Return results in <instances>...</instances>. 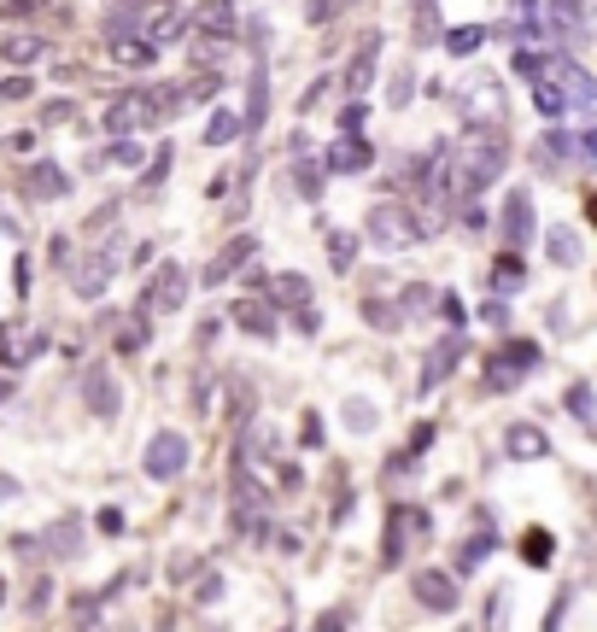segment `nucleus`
<instances>
[{
  "label": "nucleus",
  "mask_w": 597,
  "mask_h": 632,
  "mask_svg": "<svg viewBox=\"0 0 597 632\" xmlns=\"http://www.w3.org/2000/svg\"><path fill=\"white\" fill-rule=\"evenodd\" d=\"M457 117L463 124H509L504 76H469V83H457Z\"/></svg>",
  "instance_id": "obj_1"
},
{
  "label": "nucleus",
  "mask_w": 597,
  "mask_h": 632,
  "mask_svg": "<svg viewBox=\"0 0 597 632\" xmlns=\"http://www.w3.org/2000/svg\"><path fill=\"white\" fill-rule=\"evenodd\" d=\"M363 235L375 240L381 252H404L410 240H416V222H410V206H393V199H387V206H375L363 217Z\"/></svg>",
  "instance_id": "obj_2"
},
{
  "label": "nucleus",
  "mask_w": 597,
  "mask_h": 632,
  "mask_svg": "<svg viewBox=\"0 0 597 632\" xmlns=\"http://www.w3.org/2000/svg\"><path fill=\"white\" fill-rule=\"evenodd\" d=\"M533 363H539V345L533 340H509V345H498V352H492V363H486V386H516Z\"/></svg>",
  "instance_id": "obj_3"
},
{
  "label": "nucleus",
  "mask_w": 597,
  "mask_h": 632,
  "mask_svg": "<svg viewBox=\"0 0 597 632\" xmlns=\"http://www.w3.org/2000/svg\"><path fill=\"white\" fill-rule=\"evenodd\" d=\"M410 533H428V516H422V509H410V504H393V509H387V545H381V562L387 568L404 562Z\"/></svg>",
  "instance_id": "obj_4"
},
{
  "label": "nucleus",
  "mask_w": 597,
  "mask_h": 632,
  "mask_svg": "<svg viewBox=\"0 0 597 632\" xmlns=\"http://www.w3.org/2000/svg\"><path fill=\"white\" fill-rule=\"evenodd\" d=\"M182 299H188V270H182V263H164V270L153 276V288L141 293V311H147V317L182 311Z\"/></svg>",
  "instance_id": "obj_5"
},
{
  "label": "nucleus",
  "mask_w": 597,
  "mask_h": 632,
  "mask_svg": "<svg viewBox=\"0 0 597 632\" xmlns=\"http://www.w3.org/2000/svg\"><path fill=\"white\" fill-rule=\"evenodd\" d=\"M82 404H89V416H100V422L117 416L123 393H117V381H112L106 363H89V370H82Z\"/></svg>",
  "instance_id": "obj_6"
},
{
  "label": "nucleus",
  "mask_w": 597,
  "mask_h": 632,
  "mask_svg": "<svg viewBox=\"0 0 597 632\" xmlns=\"http://www.w3.org/2000/svg\"><path fill=\"white\" fill-rule=\"evenodd\" d=\"M182 468H188V439H182L176 427L153 434V445H147V475H153V480H176Z\"/></svg>",
  "instance_id": "obj_7"
},
{
  "label": "nucleus",
  "mask_w": 597,
  "mask_h": 632,
  "mask_svg": "<svg viewBox=\"0 0 597 632\" xmlns=\"http://www.w3.org/2000/svg\"><path fill=\"white\" fill-rule=\"evenodd\" d=\"M410 591H416V603L434 609V615H451V609H457V574H440V568L410 574Z\"/></svg>",
  "instance_id": "obj_8"
},
{
  "label": "nucleus",
  "mask_w": 597,
  "mask_h": 632,
  "mask_svg": "<svg viewBox=\"0 0 597 632\" xmlns=\"http://www.w3.org/2000/svg\"><path fill=\"white\" fill-rule=\"evenodd\" d=\"M41 352H48V334L24 329V322H7V329H0V363H7V370H24Z\"/></svg>",
  "instance_id": "obj_9"
},
{
  "label": "nucleus",
  "mask_w": 597,
  "mask_h": 632,
  "mask_svg": "<svg viewBox=\"0 0 597 632\" xmlns=\"http://www.w3.org/2000/svg\"><path fill=\"white\" fill-rule=\"evenodd\" d=\"M369 165H375V147H369L363 135H340L334 147L322 153V170H334V176H363Z\"/></svg>",
  "instance_id": "obj_10"
},
{
  "label": "nucleus",
  "mask_w": 597,
  "mask_h": 632,
  "mask_svg": "<svg viewBox=\"0 0 597 632\" xmlns=\"http://www.w3.org/2000/svg\"><path fill=\"white\" fill-rule=\"evenodd\" d=\"M504 247H527L533 240V199H527V188H509L504 194Z\"/></svg>",
  "instance_id": "obj_11"
},
{
  "label": "nucleus",
  "mask_w": 597,
  "mask_h": 632,
  "mask_svg": "<svg viewBox=\"0 0 597 632\" xmlns=\"http://www.w3.org/2000/svg\"><path fill=\"white\" fill-rule=\"evenodd\" d=\"M24 194L30 199H65L71 194V176L53 165V158H35V165L24 170Z\"/></svg>",
  "instance_id": "obj_12"
},
{
  "label": "nucleus",
  "mask_w": 597,
  "mask_h": 632,
  "mask_svg": "<svg viewBox=\"0 0 597 632\" xmlns=\"http://www.w3.org/2000/svg\"><path fill=\"white\" fill-rule=\"evenodd\" d=\"M35 550H41V557H53V562H65V557H76V550H82V521H76V516H65V521H53L48 533H35Z\"/></svg>",
  "instance_id": "obj_13"
},
{
  "label": "nucleus",
  "mask_w": 597,
  "mask_h": 632,
  "mask_svg": "<svg viewBox=\"0 0 597 632\" xmlns=\"http://www.w3.org/2000/svg\"><path fill=\"white\" fill-rule=\"evenodd\" d=\"M457 363H463V334H445L434 352H428V363H422V393H434V386L457 370Z\"/></svg>",
  "instance_id": "obj_14"
},
{
  "label": "nucleus",
  "mask_w": 597,
  "mask_h": 632,
  "mask_svg": "<svg viewBox=\"0 0 597 632\" xmlns=\"http://www.w3.org/2000/svg\"><path fill=\"white\" fill-rule=\"evenodd\" d=\"M504 452L516 457V463H539V457L550 452V439H545L533 422H509V427H504Z\"/></svg>",
  "instance_id": "obj_15"
},
{
  "label": "nucleus",
  "mask_w": 597,
  "mask_h": 632,
  "mask_svg": "<svg viewBox=\"0 0 597 632\" xmlns=\"http://www.w3.org/2000/svg\"><path fill=\"white\" fill-rule=\"evenodd\" d=\"M253 252H258V235H235L229 247L217 252V263H212V270H205V288H223V281H229V276L240 270V263L253 258Z\"/></svg>",
  "instance_id": "obj_16"
},
{
  "label": "nucleus",
  "mask_w": 597,
  "mask_h": 632,
  "mask_svg": "<svg viewBox=\"0 0 597 632\" xmlns=\"http://www.w3.org/2000/svg\"><path fill=\"white\" fill-rule=\"evenodd\" d=\"M112 276H117V270L106 263V252H100V258H82L76 270H71V288H76L82 299H100V293L112 288Z\"/></svg>",
  "instance_id": "obj_17"
},
{
  "label": "nucleus",
  "mask_w": 597,
  "mask_h": 632,
  "mask_svg": "<svg viewBox=\"0 0 597 632\" xmlns=\"http://www.w3.org/2000/svg\"><path fill=\"white\" fill-rule=\"evenodd\" d=\"M229 317H235V329H246L253 340H276V304L264 311L258 299H240V304H229Z\"/></svg>",
  "instance_id": "obj_18"
},
{
  "label": "nucleus",
  "mask_w": 597,
  "mask_h": 632,
  "mask_svg": "<svg viewBox=\"0 0 597 632\" xmlns=\"http://www.w3.org/2000/svg\"><path fill=\"white\" fill-rule=\"evenodd\" d=\"M375 59H381V30H369L363 48L352 53V71H346V89H352V94H363L369 83H375Z\"/></svg>",
  "instance_id": "obj_19"
},
{
  "label": "nucleus",
  "mask_w": 597,
  "mask_h": 632,
  "mask_svg": "<svg viewBox=\"0 0 597 632\" xmlns=\"http://www.w3.org/2000/svg\"><path fill=\"white\" fill-rule=\"evenodd\" d=\"M533 106H539L545 117H550V124H563V117H568V94H563V83H557V76H533Z\"/></svg>",
  "instance_id": "obj_20"
},
{
  "label": "nucleus",
  "mask_w": 597,
  "mask_h": 632,
  "mask_svg": "<svg viewBox=\"0 0 597 632\" xmlns=\"http://www.w3.org/2000/svg\"><path fill=\"white\" fill-rule=\"evenodd\" d=\"M545 252H550V263L574 270V263H586V240L574 235V229H550V235H545Z\"/></svg>",
  "instance_id": "obj_21"
},
{
  "label": "nucleus",
  "mask_w": 597,
  "mask_h": 632,
  "mask_svg": "<svg viewBox=\"0 0 597 632\" xmlns=\"http://www.w3.org/2000/svg\"><path fill=\"white\" fill-rule=\"evenodd\" d=\"M264 293H270V304H287V311H294V304L311 299V281L287 270V276H270V281H264Z\"/></svg>",
  "instance_id": "obj_22"
},
{
  "label": "nucleus",
  "mask_w": 597,
  "mask_h": 632,
  "mask_svg": "<svg viewBox=\"0 0 597 632\" xmlns=\"http://www.w3.org/2000/svg\"><path fill=\"white\" fill-rule=\"evenodd\" d=\"M194 30H212V35H235V7H229V0H199V12H194Z\"/></svg>",
  "instance_id": "obj_23"
},
{
  "label": "nucleus",
  "mask_w": 597,
  "mask_h": 632,
  "mask_svg": "<svg viewBox=\"0 0 597 632\" xmlns=\"http://www.w3.org/2000/svg\"><path fill=\"white\" fill-rule=\"evenodd\" d=\"M229 48H235V35H212V30H199L188 53H194V65H199V71H212V65H223V59H229Z\"/></svg>",
  "instance_id": "obj_24"
},
{
  "label": "nucleus",
  "mask_w": 597,
  "mask_h": 632,
  "mask_svg": "<svg viewBox=\"0 0 597 632\" xmlns=\"http://www.w3.org/2000/svg\"><path fill=\"white\" fill-rule=\"evenodd\" d=\"M240 135H246V124H240L229 106H217V112H212V124H205V147H235Z\"/></svg>",
  "instance_id": "obj_25"
},
{
  "label": "nucleus",
  "mask_w": 597,
  "mask_h": 632,
  "mask_svg": "<svg viewBox=\"0 0 597 632\" xmlns=\"http://www.w3.org/2000/svg\"><path fill=\"white\" fill-rule=\"evenodd\" d=\"M522 281H527V270H522V258H516V247H509L498 263H492V293H498V299H509V293H516L522 288Z\"/></svg>",
  "instance_id": "obj_26"
},
{
  "label": "nucleus",
  "mask_w": 597,
  "mask_h": 632,
  "mask_svg": "<svg viewBox=\"0 0 597 632\" xmlns=\"http://www.w3.org/2000/svg\"><path fill=\"white\" fill-rule=\"evenodd\" d=\"M112 53L123 59V65H135V71H147L158 59V48L147 42V35H112Z\"/></svg>",
  "instance_id": "obj_27"
},
{
  "label": "nucleus",
  "mask_w": 597,
  "mask_h": 632,
  "mask_svg": "<svg viewBox=\"0 0 597 632\" xmlns=\"http://www.w3.org/2000/svg\"><path fill=\"white\" fill-rule=\"evenodd\" d=\"M48 53V42H41V35H7V42H0V59H7V65H35V59Z\"/></svg>",
  "instance_id": "obj_28"
},
{
  "label": "nucleus",
  "mask_w": 597,
  "mask_h": 632,
  "mask_svg": "<svg viewBox=\"0 0 597 632\" xmlns=\"http://www.w3.org/2000/svg\"><path fill=\"white\" fill-rule=\"evenodd\" d=\"M358 311H363L369 329H381V334H399L404 329V311H399V304H387V299H363Z\"/></svg>",
  "instance_id": "obj_29"
},
{
  "label": "nucleus",
  "mask_w": 597,
  "mask_h": 632,
  "mask_svg": "<svg viewBox=\"0 0 597 632\" xmlns=\"http://www.w3.org/2000/svg\"><path fill=\"white\" fill-rule=\"evenodd\" d=\"M147 311H141V304H135V317L130 322H123V329H117V358H135V352H147Z\"/></svg>",
  "instance_id": "obj_30"
},
{
  "label": "nucleus",
  "mask_w": 597,
  "mask_h": 632,
  "mask_svg": "<svg viewBox=\"0 0 597 632\" xmlns=\"http://www.w3.org/2000/svg\"><path fill=\"white\" fill-rule=\"evenodd\" d=\"M141 30V7L135 0H112L106 7V35H135Z\"/></svg>",
  "instance_id": "obj_31"
},
{
  "label": "nucleus",
  "mask_w": 597,
  "mask_h": 632,
  "mask_svg": "<svg viewBox=\"0 0 597 632\" xmlns=\"http://www.w3.org/2000/svg\"><path fill=\"white\" fill-rule=\"evenodd\" d=\"M522 557L533 568H550V557H557V539L545 533V527H527V539H522Z\"/></svg>",
  "instance_id": "obj_32"
},
{
  "label": "nucleus",
  "mask_w": 597,
  "mask_h": 632,
  "mask_svg": "<svg viewBox=\"0 0 597 632\" xmlns=\"http://www.w3.org/2000/svg\"><path fill=\"white\" fill-rule=\"evenodd\" d=\"M492 545H498L492 533H475V539H463V550H457V574H475V568L492 557Z\"/></svg>",
  "instance_id": "obj_33"
},
{
  "label": "nucleus",
  "mask_w": 597,
  "mask_h": 632,
  "mask_svg": "<svg viewBox=\"0 0 597 632\" xmlns=\"http://www.w3.org/2000/svg\"><path fill=\"white\" fill-rule=\"evenodd\" d=\"M352 258H358V235L328 229V263H334V270H352Z\"/></svg>",
  "instance_id": "obj_34"
},
{
  "label": "nucleus",
  "mask_w": 597,
  "mask_h": 632,
  "mask_svg": "<svg viewBox=\"0 0 597 632\" xmlns=\"http://www.w3.org/2000/svg\"><path fill=\"white\" fill-rule=\"evenodd\" d=\"M410 35H416V48L440 42V7H434V0H416V30H410Z\"/></svg>",
  "instance_id": "obj_35"
},
{
  "label": "nucleus",
  "mask_w": 597,
  "mask_h": 632,
  "mask_svg": "<svg viewBox=\"0 0 597 632\" xmlns=\"http://www.w3.org/2000/svg\"><path fill=\"white\" fill-rule=\"evenodd\" d=\"M100 165H112V170H141L147 158H141V147H135L130 135H117V147H112L106 158H100Z\"/></svg>",
  "instance_id": "obj_36"
},
{
  "label": "nucleus",
  "mask_w": 597,
  "mask_h": 632,
  "mask_svg": "<svg viewBox=\"0 0 597 632\" xmlns=\"http://www.w3.org/2000/svg\"><path fill=\"white\" fill-rule=\"evenodd\" d=\"M481 42H486V30H481V24H457V30L445 35V48L457 53V59H469V53H475Z\"/></svg>",
  "instance_id": "obj_37"
},
{
  "label": "nucleus",
  "mask_w": 597,
  "mask_h": 632,
  "mask_svg": "<svg viewBox=\"0 0 597 632\" xmlns=\"http://www.w3.org/2000/svg\"><path fill=\"white\" fill-rule=\"evenodd\" d=\"M568 416L580 422V427L597 422V416H591V386H586V381H574V386H568Z\"/></svg>",
  "instance_id": "obj_38"
},
{
  "label": "nucleus",
  "mask_w": 597,
  "mask_h": 632,
  "mask_svg": "<svg viewBox=\"0 0 597 632\" xmlns=\"http://www.w3.org/2000/svg\"><path fill=\"white\" fill-rule=\"evenodd\" d=\"M294 182H299V194H305V199H322V170H317V158H299Z\"/></svg>",
  "instance_id": "obj_39"
},
{
  "label": "nucleus",
  "mask_w": 597,
  "mask_h": 632,
  "mask_svg": "<svg viewBox=\"0 0 597 632\" xmlns=\"http://www.w3.org/2000/svg\"><path fill=\"white\" fill-rule=\"evenodd\" d=\"M550 53H557V48H550ZM550 53H516V76H527V83H533V76H545L550 71Z\"/></svg>",
  "instance_id": "obj_40"
},
{
  "label": "nucleus",
  "mask_w": 597,
  "mask_h": 632,
  "mask_svg": "<svg viewBox=\"0 0 597 632\" xmlns=\"http://www.w3.org/2000/svg\"><path fill=\"white\" fill-rule=\"evenodd\" d=\"M171 165H176V147L164 141V147L153 153V165H147V176H141V182H147V188H158V182H164V170H171Z\"/></svg>",
  "instance_id": "obj_41"
},
{
  "label": "nucleus",
  "mask_w": 597,
  "mask_h": 632,
  "mask_svg": "<svg viewBox=\"0 0 597 632\" xmlns=\"http://www.w3.org/2000/svg\"><path fill=\"white\" fill-rule=\"evenodd\" d=\"M363 124H369V100H352L340 112V135H363Z\"/></svg>",
  "instance_id": "obj_42"
},
{
  "label": "nucleus",
  "mask_w": 597,
  "mask_h": 632,
  "mask_svg": "<svg viewBox=\"0 0 597 632\" xmlns=\"http://www.w3.org/2000/svg\"><path fill=\"white\" fill-rule=\"evenodd\" d=\"M375 422H381V416H375V404H346V427H352V434H369Z\"/></svg>",
  "instance_id": "obj_43"
},
{
  "label": "nucleus",
  "mask_w": 597,
  "mask_h": 632,
  "mask_svg": "<svg viewBox=\"0 0 597 632\" xmlns=\"http://www.w3.org/2000/svg\"><path fill=\"white\" fill-rule=\"evenodd\" d=\"M299 445H305V452H322V416H317V411H305V422H299Z\"/></svg>",
  "instance_id": "obj_44"
},
{
  "label": "nucleus",
  "mask_w": 597,
  "mask_h": 632,
  "mask_svg": "<svg viewBox=\"0 0 597 632\" xmlns=\"http://www.w3.org/2000/svg\"><path fill=\"white\" fill-rule=\"evenodd\" d=\"M30 94H35L30 76H7V83H0V106H12V100H30Z\"/></svg>",
  "instance_id": "obj_45"
},
{
  "label": "nucleus",
  "mask_w": 597,
  "mask_h": 632,
  "mask_svg": "<svg viewBox=\"0 0 597 632\" xmlns=\"http://www.w3.org/2000/svg\"><path fill=\"white\" fill-rule=\"evenodd\" d=\"M410 94H416V71L404 65V71L393 76V94H387V100H393V106H410Z\"/></svg>",
  "instance_id": "obj_46"
},
{
  "label": "nucleus",
  "mask_w": 597,
  "mask_h": 632,
  "mask_svg": "<svg viewBox=\"0 0 597 632\" xmlns=\"http://www.w3.org/2000/svg\"><path fill=\"white\" fill-rule=\"evenodd\" d=\"M440 317L451 322V329H463V317H469V304L457 293H440Z\"/></svg>",
  "instance_id": "obj_47"
},
{
  "label": "nucleus",
  "mask_w": 597,
  "mask_h": 632,
  "mask_svg": "<svg viewBox=\"0 0 597 632\" xmlns=\"http://www.w3.org/2000/svg\"><path fill=\"white\" fill-rule=\"evenodd\" d=\"M94 527H100L106 539H117V533H123V509H117V504H106V509L94 516Z\"/></svg>",
  "instance_id": "obj_48"
},
{
  "label": "nucleus",
  "mask_w": 597,
  "mask_h": 632,
  "mask_svg": "<svg viewBox=\"0 0 597 632\" xmlns=\"http://www.w3.org/2000/svg\"><path fill=\"white\" fill-rule=\"evenodd\" d=\"M199 574V557H188V550H176V557H171V580L182 586V580H194Z\"/></svg>",
  "instance_id": "obj_49"
},
{
  "label": "nucleus",
  "mask_w": 597,
  "mask_h": 632,
  "mask_svg": "<svg viewBox=\"0 0 597 632\" xmlns=\"http://www.w3.org/2000/svg\"><path fill=\"white\" fill-rule=\"evenodd\" d=\"M428 304H434V293H428V288H404V299H399V311H410V317H422Z\"/></svg>",
  "instance_id": "obj_50"
},
{
  "label": "nucleus",
  "mask_w": 597,
  "mask_h": 632,
  "mask_svg": "<svg viewBox=\"0 0 597 632\" xmlns=\"http://www.w3.org/2000/svg\"><path fill=\"white\" fill-rule=\"evenodd\" d=\"M223 591H229V580H223V574H205V580L194 586V598H199V603H217Z\"/></svg>",
  "instance_id": "obj_51"
},
{
  "label": "nucleus",
  "mask_w": 597,
  "mask_h": 632,
  "mask_svg": "<svg viewBox=\"0 0 597 632\" xmlns=\"http://www.w3.org/2000/svg\"><path fill=\"white\" fill-rule=\"evenodd\" d=\"M71 117H76L71 100H48V106H41V124H71Z\"/></svg>",
  "instance_id": "obj_52"
},
{
  "label": "nucleus",
  "mask_w": 597,
  "mask_h": 632,
  "mask_svg": "<svg viewBox=\"0 0 597 632\" xmlns=\"http://www.w3.org/2000/svg\"><path fill=\"white\" fill-rule=\"evenodd\" d=\"M481 317H486V322H492V329H509V304H504V299H498V293H492V299H486V304H481Z\"/></svg>",
  "instance_id": "obj_53"
},
{
  "label": "nucleus",
  "mask_w": 597,
  "mask_h": 632,
  "mask_svg": "<svg viewBox=\"0 0 597 632\" xmlns=\"http://www.w3.org/2000/svg\"><path fill=\"white\" fill-rule=\"evenodd\" d=\"M428 445H434V422H416V434H410V445H404V452H410V457H422Z\"/></svg>",
  "instance_id": "obj_54"
},
{
  "label": "nucleus",
  "mask_w": 597,
  "mask_h": 632,
  "mask_svg": "<svg viewBox=\"0 0 597 632\" xmlns=\"http://www.w3.org/2000/svg\"><path fill=\"white\" fill-rule=\"evenodd\" d=\"M294 311H299V334H317V329H322V311H317L311 299H305V304H294Z\"/></svg>",
  "instance_id": "obj_55"
},
{
  "label": "nucleus",
  "mask_w": 597,
  "mask_h": 632,
  "mask_svg": "<svg viewBox=\"0 0 597 632\" xmlns=\"http://www.w3.org/2000/svg\"><path fill=\"white\" fill-rule=\"evenodd\" d=\"M48 598H53V580H30V615H41Z\"/></svg>",
  "instance_id": "obj_56"
},
{
  "label": "nucleus",
  "mask_w": 597,
  "mask_h": 632,
  "mask_svg": "<svg viewBox=\"0 0 597 632\" xmlns=\"http://www.w3.org/2000/svg\"><path fill=\"white\" fill-rule=\"evenodd\" d=\"M305 12H311V24H328V18L340 12V0H311V7H305Z\"/></svg>",
  "instance_id": "obj_57"
},
{
  "label": "nucleus",
  "mask_w": 597,
  "mask_h": 632,
  "mask_svg": "<svg viewBox=\"0 0 597 632\" xmlns=\"http://www.w3.org/2000/svg\"><path fill=\"white\" fill-rule=\"evenodd\" d=\"M322 94H328V83H311V89L299 94V112H317V100H322Z\"/></svg>",
  "instance_id": "obj_58"
},
{
  "label": "nucleus",
  "mask_w": 597,
  "mask_h": 632,
  "mask_svg": "<svg viewBox=\"0 0 597 632\" xmlns=\"http://www.w3.org/2000/svg\"><path fill=\"white\" fill-rule=\"evenodd\" d=\"M12 498H18V480H12V475H0V504H12Z\"/></svg>",
  "instance_id": "obj_59"
},
{
  "label": "nucleus",
  "mask_w": 597,
  "mask_h": 632,
  "mask_svg": "<svg viewBox=\"0 0 597 632\" xmlns=\"http://www.w3.org/2000/svg\"><path fill=\"white\" fill-rule=\"evenodd\" d=\"M0 398H12V381H0Z\"/></svg>",
  "instance_id": "obj_60"
},
{
  "label": "nucleus",
  "mask_w": 597,
  "mask_h": 632,
  "mask_svg": "<svg viewBox=\"0 0 597 632\" xmlns=\"http://www.w3.org/2000/svg\"><path fill=\"white\" fill-rule=\"evenodd\" d=\"M0 598H7V580H0Z\"/></svg>",
  "instance_id": "obj_61"
}]
</instances>
